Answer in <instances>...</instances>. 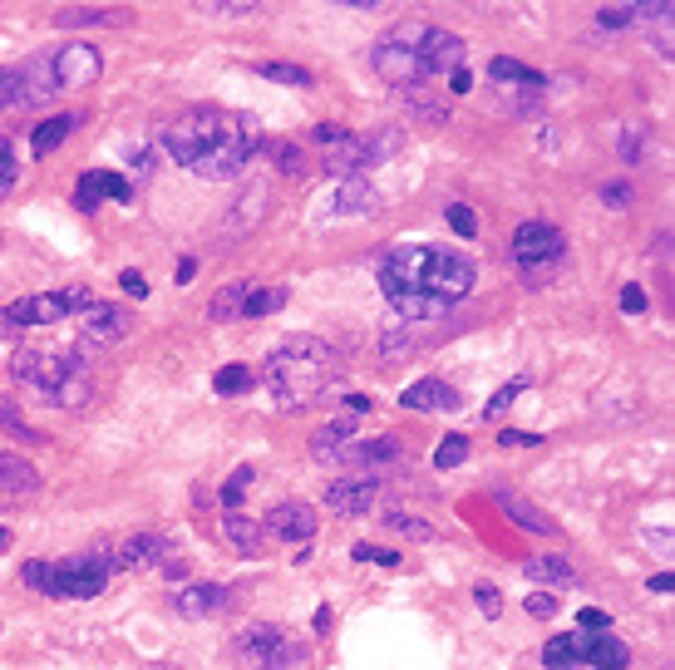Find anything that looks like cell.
Instances as JSON below:
<instances>
[{"instance_id": "6da1fadb", "label": "cell", "mask_w": 675, "mask_h": 670, "mask_svg": "<svg viewBox=\"0 0 675 670\" xmlns=\"http://www.w3.org/2000/svg\"><path fill=\"white\" fill-rule=\"evenodd\" d=\"M375 277H380V291L390 301L395 321H409V326L444 321L478 287L474 261L454 252V247H429V242L390 247L380 257V267H375Z\"/></svg>"}, {"instance_id": "7a4b0ae2", "label": "cell", "mask_w": 675, "mask_h": 670, "mask_svg": "<svg viewBox=\"0 0 675 670\" xmlns=\"http://www.w3.org/2000/svg\"><path fill=\"white\" fill-rule=\"evenodd\" d=\"M267 149L261 129L247 113L198 104L182 109L178 119L163 123V153L178 168H188L192 178H208V183H227V178H242L247 163Z\"/></svg>"}, {"instance_id": "3957f363", "label": "cell", "mask_w": 675, "mask_h": 670, "mask_svg": "<svg viewBox=\"0 0 675 670\" xmlns=\"http://www.w3.org/2000/svg\"><path fill=\"white\" fill-rule=\"evenodd\" d=\"M340 380L336 350L320 336H291L261 360V384L271 390V400L281 410H306L320 394H330V384Z\"/></svg>"}, {"instance_id": "277c9868", "label": "cell", "mask_w": 675, "mask_h": 670, "mask_svg": "<svg viewBox=\"0 0 675 670\" xmlns=\"http://www.w3.org/2000/svg\"><path fill=\"white\" fill-rule=\"evenodd\" d=\"M10 374H16V384L44 394V404H54V410H85V400L95 394L89 360L79 350H16Z\"/></svg>"}, {"instance_id": "5b68a950", "label": "cell", "mask_w": 675, "mask_h": 670, "mask_svg": "<svg viewBox=\"0 0 675 670\" xmlns=\"http://www.w3.org/2000/svg\"><path fill=\"white\" fill-rule=\"evenodd\" d=\"M508 257H513V271L523 277V287H553L557 277L567 271V237L557 232L553 222H518L508 242Z\"/></svg>"}, {"instance_id": "8992f818", "label": "cell", "mask_w": 675, "mask_h": 670, "mask_svg": "<svg viewBox=\"0 0 675 670\" xmlns=\"http://www.w3.org/2000/svg\"><path fill=\"white\" fill-rule=\"evenodd\" d=\"M109 577H113V548H85L75 558L44 562L40 592L54 601H95L109 587Z\"/></svg>"}, {"instance_id": "52a82bcc", "label": "cell", "mask_w": 675, "mask_h": 670, "mask_svg": "<svg viewBox=\"0 0 675 670\" xmlns=\"http://www.w3.org/2000/svg\"><path fill=\"white\" fill-rule=\"evenodd\" d=\"M425 20H399V26H390L380 40H375L370 50V64L375 74L385 79V84H395L399 94L405 89H425L429 74H425V60H419V40H425Z\"/></svg>"}, {"instance_id": "ba28073f", "label": "cell", "mask_w": 675, "mask_h": 670, "mask_svg": "<svg viewBox=\"0 0 675 670\" xmlns=\"http://www.w3.org/2000/svg\"><path fill=\"white\" fill-rule=\"evenodd\" d=\"M306 656H311V646L277 621H257V627L237 631V661L247 670H301Z\"/></svg>"}, {"instance_id": "9c48e42d", "label": "cell", "mask_w": 675, "mask_h": 670, "mask_svg": "<svg viewBox=\"0 0 675 670\" xmlns=\"http://www.w3.org/2000/svg\"><path fill=\"white\" fill-rule=\"evenodd\" d=\"M399 143H405V133H399V129L340 133V139L326 149V173L336 178V183H346V178H365L375 163H385V158H390Z\"/></svg>"}, {"instance_id": "30bf717a", "label": "cell", "mask_w": 675, "mask_h": 670, "mask_svg": "<svg viewBox=\"0 0 675 670\" xmlns=\"http://www.w3.org/2000/svg\"><path fill=\"white\" fill-rule=\"evenodd\" d=\"M95 301L85 287H70V291H40V297H20L6 306V321L16 326V331H26V326H60L79 316L85 306Z\"/></svg>"}, {"instance_id": "8fae6325", "label": "cell", "mask_w": 675, "mask_h": 670, "mask_svg": "<svg viewBox=\"0 0 675 670\" xmlns=\"http://www.w3.org/2000/svg\"><path fill=\"white\" fill-rule=\"evenodd\" d=\"M133 331V321H129V311L123 306H113V301H89L85 311H79V356L85 350H109V346H119L123 336Z\"/></svg>"}, {"instance_id": "7c38bea8", "label": "cell", "mask_w": 675, "mask_h": 670, "mask_svg": "<svg viewBox=\"0 0 675 670\" xmlns=\"http://www.w3.org/2000/svg\"><path fill=\"white\" fill-rule=\"evenodd\" d=\"M50 70H54V84H60V89L99 84V74H105V50L89 44V40L60 44V50H50Z\"/></svg>"}, {"instance_id": "4fadbf2b", "label": "cell", "mask_w": 675, "mask_h": 670, "mask_svg": "<svg viewBox=\"0 0 675 670\" xmlns=\"http://www.w3.org/2000/svg\"><path fill=\"white\" fill-rule=\"evenodd\" d=\"M488 79L508 94V109L513 113H528L537 99H543V89H547V79L528 70V64H518V60H508V54H498V60H488Z\"/></svg>"}, {"instance_id": "5bb4252c", "label": "cell", "mask_w": 675, "mask_h": 670, "mask_svg": "<svg viewBox=\"0 0 675 670\" xmlns=\"http://www.w3.org/2000/svg\"><path fill=\"white\" fill-rule=\"evenodd\" d=\"M340 469H360V473H375L380 479L385 469L405 463V439L399 434H380V439H350L346 453H340Z\"/></svg>"}, {"instance_id": "9a60e30c", "label": "cell", "mask_w": 675, "mask_h": 670, "mask_svg": "<svg viewBox=\"0 0 675 670\" xmlns=\"http://www.w3.org/2000/svg\"><path fill=\"white\" fill-rule=\"evenodd\" d=\"M316 522L320 518H316L311 503H301V498H286V503H277L267 518H261V528H267V538L291 542V548L301 542V548H306V542L316 538Z\"/></svg>"}, {"instance_id": "2e32d148", "label": "cell", "mask_w": 675, "mask_h": 670, "mask_svg": "<svg viewBox=\"0 0 675 670\" xmlns=\"http://www.w3.org/2000/svg\"><path fill=\"white\" fill-rule=\"evenodd\" d=\"M385 493V479L375 473H356V479H336L326 488V508H336L340 518H365Z\"/></svg>"}, {"instance_id": "e0dca14e", "label": "cell", "mask_w": 675, "mask_h": 670, "mask_svg": "<svg viewBox=\"0 0 675 670\" xmlns=\"http://www.w3.org/2000/svg\"><path fill=\"white\" fill-rule=\"evenodd\" d=\"M173 552L178 548L168 538H158V532H133L129 542L113 548V572H158Z\"/></svg>"}, {"instance_id": "ac0fdd59", "label": "cell", "mask_w": 675, "mask_h": 670, "mask_svg": "<svg viewBox=\"0 0 675 670\" xmlns=\"http://www.w3.org/2000/svg\"><path fill=\"white\" fill-rule=\"evenodd\" d=\"M419 60H425V74H444L449 79L454 70H464V60H468V44L454 36V30H439V26H429L425 30V40H419Z\"/></svg>"}, {"instance_id": "d6986e66", "label": "cell", "mask_w": 675, "mask_h": 670, "mask_svg": "<svg viewBox=\"0 0 675 670\" xmlns=\"http://www.w3.org/2000/svg\"><path fill=\"white\" fill-rule=\"evenodd\" d=\"M267 208H271V183H267V178H247L242 192L232 198V208H227L222 227H227L232 237H247L251 227L267 218Z\"/></svg>"}, {"instance_id": "ffe728a7", "label": "cell", "mask_w": 675, "mask_h": 670, "mask_svg": "<svg viewBox=\"0 0 675 670\" xmlns=\"http://www.w3.org/2000/svg\"><path fill=\"white\" fill-rule=\"evenodd\" d=\"M227 607H232V592L217 582H188L173 592V611L182 621H212V617H222Z\"/></svg>"}, {"instance_id": "44dd1931", "label": "cell", "mask_w": 675, "mask_h": 670, "mask_svg": "<svg viewBox=\"0 0 675 670\" xmlns=\"http://www.w3.org/2000/svg\"><path fill=\"white\" fill-rule=\"evenodd\" d=\"M399 404L405 410H415V414H454L464 404V394L454 390V384H444V380H415V384H405V394H399Z\"/></svg>"}, {"instance_id": "7402d4cb", "label": "cell", "mask_w": 675, "mask_h": 670, "mask_svg": "<svg viewBox=\"0 0 675 670\" xmlns=\"http://www.w3.org/2000/svg\"><path fill=\"white\" fill-rule=\"evenodd\" d=\"M30 493H40V469L20 453H0V508H16Z\"/></svg>"}, {"instance_id": "603a6c76", "label": "cell", "mask_w": 675, "mask_h": 670, "mask_svg": "<svg viewBox=\"0 0 675 670\" xmlns=\"http://www.w3.org/2000/svg\"><path fill=\"white\" fill-rule=\"evenodd\" d=\"M99 198H113V202H133V188H129V178H119V173H105V168H95V173H85V178H79V188H75V208H79V212H95V208H99Z\"/></svg>"}, {"instance_id": "cb8c5ba5", "label": "cell", "mask_w": 675, "mask_h": 670, "mask_svg": "<svg viewBox=\"0 0 675 670\" xmlns=\"http://www.w3.org/2000/svg\"><path fill=\"white\" fill-rule=\"evenodd\" d=\"M365 212H380V188H375L370 178H346V183H336L330 218H365Z\"/></svg>"}, {"instance_id": "d4e9b609", "label": "cell", "mask_w": 675, "mask_h": 670, "mask_svg": "<svg viewBox=\"0 0 675 670\" xmlns=\"http://www.w3.org/2000/svg\"><path fill=\"white\" fill-rule=\"evenodd\" d=\"M494 503H498V508H503V513H508L513 522H518L523 532H537V538H553V532H557V522L547 518L543 508H533L528 498H518V493H513V488H494Z\"/></svg>"}, {"instance_id": "484cf974", "label": "cell", "mask_w": 675, "mask_h": 670, "mask_svg": "<svg viewBox=\"0 0 675 670\" xmlns=\"http://www.w3.org/2000/svg\"><path fill=\"white\" fill-rule=\"evenodd\" d=\"M582 666H592V670H626V666H632V651H626V641L616 631H587V656H582Z\"/></svg>"}, {"instance_id": "4316f807", "label": "cell", "mask_w": 675, "mask_h": 670, "mask_svg": "<svg viewBox=\"0 0 675 670\" xmlns=\"http://www.w3.org/2000/svg\"><path fill=\"white\" fill-rule=\"evenodd\" d=\"M222 532L242 558H261V548H267V528H261V518L242 513V508H232V513L222 518Z\"/></svg>"}, {"instance_id": "83f0119b", "label": "cell", "mask_w": 675, "mask_h": 670, "mask_svg": "<svg viewBox=\"0 0 675 670\" xmlns=\"http://www.w3.org/2000/svg\"><path fill=\"white\" fill-rule=\"evenodd\" d=\"M54 26H60V30H79V26L123 30V26H133V16H129V10H105V6H75V10H60Z\"/></svg>"}, {"instance_id": "f1b7e54d", "label": "cell", "mask_w": 675, "mask_h": 670, "mask_svg": "<svg viewBox=\"0 0 675 670\" xmlns=\"http://www.w3.org/2000/svg\"><path fill=\"white\" fill-rule=\"evenodd\" d=\"M350 439H356V424H350V419H336V424H320L316 434H311V453H316V463H330V469H336V459L346 453Z\"/></svg>"}, {"instance_id": "f546056e", "label": "cell", "mask_w": 675, "mask_h": 670, "mask_svg": "<svg viewBox=\"0 0 675 670\" xmlns=\"http://www.w3.org/2000/svg\"><path fill=\"white\" fill-rule=\"evenodd\" d=\"M582 656H587V631L553 636V641L543 646V666H553V670H577Z\"/></svg>"}, {"instance_id": "4dcf8cb0", "label": "cell", "mask_w": 675, "mask_h": 670, "mask_svg": "<svg viewBox=\"0 0 675 670\" xmlns=\"http://www.w3.org/2000/svg\"><path fill=\"white\" fill-rule=\"evenodd\" d=\"M75 123H79V113H60V119L36 123V133H30V153H36V158L54 153V149H60V143L75 133Z\"/></svg>"}, {"instance_id": "1f68e13d", "label": "cell", "mask_w": 675, "mask_h": 670, "mask_svg": "<svg viewBox=\"0 0 675 670\" xmlns=\"http://www.w3.org/2000/svg\"><path fill=\"white\" fill-rule=\"evenodd\" d=\"M523 577L528 582H577V567L563 552H543V558H528L523 562Z\"/></svg>"}, {"instance_id": "d6a6232c", "label": "cell", "mask_w": 675, "mask_h": 670, "mask_svg": "<svg viewBox=\"0 0 675 670\" xmlns=\"http://www.w3.org/2000/svg\"><path fill=\"white\" fill-rule=\"evenodd\" d=\"M0 429H6L10 439H20V444H50V439H44L40 429L26 419L20 400H10V394H0Z\"/></svg>"}, {"instance_id": "836d02e7", "label": "cell", "mask_w": 675, "mask_h": 670, "mask_svg": "<svg viewBox=\"0 0 675 670\" xmlns=\"http://www.w3.org/2000/svg\"><path fill=\"white\" fill-rule=\"evenodd\" d=\"M251 287H257V281H227V287L208 301V316H212L217 326H222V321H242V301H247Z\"/></svg>"}, {"instance_id": "e575fe53", "label": "cell", "mask_w": 675, "mask_h": 670, "mask_svg": "<svg viewBox=\"0 0 675 670\" xmlns=\"http://www.w3.org/2000/svg\"><path fill=\"white\" fill-rule=\"evenodd\" d=\"M616 153H622V163H641V158L651 153V129L646 123H622V129H616Z\"/></svg>"}, {"instance_id": "d590c367", "label": "cell", "mask_w": 675, "mask_h": 670, "mask_svg": "<svg viewBox=\"0 0 675 670\" xmlns=\"http://www.w3.org/2000/svg\"><path fill=\"white\" fill-rule=\"evenodd\" d=\"M286 301H291V297H286V287H251L247 301H242V321H261V316L281 311Z\"/></svg>"}, {"instance_id": "8d00e7d4", "label": "cell", "mask_w": 675, "mask_h": 670, "mask_svg": "<svg viewBox=\"0 0 675 670\" xmlns=\"http://www.w3.org/2000/svg\"><path fill=\"white\" fill-rule=\"evenodd\" d=\"M399 99H405V113H409V119H425V123H434V129H439V123H449V113H444V104H434L425 89H405Z\"/></svg>"}, {"instance_id": "74e56055", "label": "cell", "mask_w": 675, "mask_h": 670, "mask_svg": "<svg viewBox=\"0 0 675 670\" xmlns=\"http://www.w3.org/2000/svg\"><path fill=\"white\" fill-rule=\"evenodd\" d=\"M261 79H271V84H291V89H311V70L286 64V60H267L261 64Z\"/></svg>"}, {"instance_id": "f35d334b", "label": "cell", "mask_w": 675, "mask_h": 670, "mask_svg": "<svg viewBox=\"0 0 675 670\" xmlns=\"http://www.w3.org/2000/svg\"><path fill=\"white\" fill-rule=\"evenodd\" d=\"M251 479H257V469H251V463H242V469H237L232 479H227L222 488H217V503H222L227 513H232V508L242 503V493H247V488H251Z\"/></svg>"}, {"instance_id": "ab89813d", "label": "cell", "mask_w": 675, "mask_h": 670, "mask_svg": "<svg viewBox=\"0 0 675 670\" xmlns=\"http://www.w3.org/2000/svg\"><path fill=\"white\" fill-rule=\"evenodd\" d=\"M271 153H277V173H281V178H301V173H306V153H301V143L281 139V143H271Z\"/></svg>"}, {"instance_id": "60d3db41", "label": "cell", "mask_w": 675, "mask_h": 670, "mask_svg": "<svg viewBox=\"0 0 675 670\" xmlns=\"http://www.w3.org/2000/svg\"><path fill=\"white\" fill-rule=\"evenodd\" d=\"M385 528L399 532V538H415V542H429V538H434V528H429L425 518H415V513H399V508H395L390 518H385Z\"/></svg>"}, {"instance_id": "b9f144b4", "label": "cell", "mask_w": 675, "mask_h": 670, "mask_svg": "<svg viewBox=\"0 0 675 670\" xmlns=\"http://www.w3.org/2000/svg\"><path fill=\"white\" fill-rule=\"evenodd\" d=\"M468 459V439L464 434H444L439 449H434V469H459Z\"/></svg>"}, {"instance_id": "7bdbcfd3", "label": "cell", "mask_w": 675, "mask_h": 670, "mask_svg": "<svg viewBox=\"0 0 675 670\" xmlns=\"http://www.w3.org/2000/svg\"><path fill=\"white\" fill-rule=\"evenodd\" d=\"M20 183V158H16V143L0 139V202L10 198V188Z\"/></svg>"}, {"instance_id": "ee69618b", "label": "cell", "mask_w": 675, "mask_h": 670, "mask_svg": "<svg viewBox=\"0 0 675 670\" xmlns=\"http://www.w3.org/2000/svg\"><path fill=\"white\" fill-rule=\"evenodd\" d=\"M251 380H257V374H251L247 366H227V370L212 374V390H217V394H242Z\"/></svg>"}, {"instance_id": "f6af8a7d", "label": "cell", "mask_w": 675, "mask_h": 670, "mask_svg": "<svg viewBox=\"0 0 675 670\" xmlns=\"http://www.w3.org/2000/svg\"><path fill=\"white\" fill-rule=\"evenodd\" d=\"M597 26H602V30H626V26H636V0H632V6H606V10H597Z\"/></svg>"}, {"instance_id": "bcb514c9", "label": "cell", "mask_w": 675, "mask_h": 670, "mask_svg": "<svg viewBox=\"0 0 675 670\" xmlns=\"http://www.w3.org/2000/svg\"><path fill=\"white\" fill-rule=\"evenodd\" d=\"M444 218H449V227L459 237H474L478 232V218H474V208H468V202H449V208H444Z\"/></svg>"}, {"instance_id": "7dc6e473", "label": "cell", "mask_w": 675, "mask_h": 670, "mask_svg": "<svg viewBox=\"0 0 675 670\" xmlns=\"http://www.w3.org/2000/svg\"><path fill=\"white\" fill-rule=\"evenodd\" d=\"M523 390H528V380H513V384H503V390L494 394V400H488V404H484V419H494V414H503V410H508V404H513V400H518V394H523Z\"/></svg>"}, {"instance_id": "c3c4849f", "label": "cell", "mask_w": 675, "mask_h": 670, "mask_svg": "<svg viewBox=\"0 0 675 670\" xmlns=\"http://www.w3.org/2000/svg\"><path fill=\"white\" fill-rule=\"evenodd\" d=\"M356 562H380V567H399V552L375 548V542H356Z\"/></svg>"}, {"instance_id": "681fc988", "label": "cell", "mask_w": 675, "mask_h": 670, "mask_svg": "<svg viewBox=\"0 0 675 670\" xmlns=\"http://www.w3.org/2000/svg\"><path fill=\"white\" fill-rule=\"evenodd\" d=\"M523 607H528V617H537V621H553L557 617V597L553 592H533Z\"/></svg>"}, {"instance_id": "f907efd6", "label": "cell", "mask_w": 675, "mask_h": 670, "mask_svg": "<svg viewBox=\"0 0 675 670\" xmlns=\"http://www.w3.org/2000/svg\"><path fill=\"white\" fill-rule=\"evenodd\" d=\"M474 601H478V611H484V617H498V611H503V592H498V587H488V582L474 587Z\"/></svg>"}, {"instance_id": "816d5d0a", "label": "cell", "mask_w": 675, "mask_h": 670, "mask_svg": "<svg viewBox=\"0 0 675 670\" xmlns=\"http://www.w3.org/2000/svg\"><path fill=\"white\" fill-rule=\"evenodd\" d=\"M498 444H503V449H537V444H543V434H523V429H503V434H498Z\"/></svg>"}, {"instance_id": "f5cc1de1", "label": "cell", "mask_w": 675, "mask_h": 670, "mask_svg": "<svg viewBox=\"0 0 675 670\" xmlns=\"http://www.w3.org/2000/svg\"><path fill=\"white\" fill-rule=\"evenodd\" d=\"M208 16H257V6L251 0H217V6H202Z\"/></svg>"}, {"instance_id": "db71d44e", "label": "cell", "mask_w": 675, "mask_h": 670, "mask_svg": "<svg viewBox=\"0 0 675 670\" xmlns=\"http://www.w3.org/2000/svg\"><path fill=\"white\" fill-rule=\"evenodd\" d=\"M577 631H612V617L597 607H587V611H577Z\"/></svg>"}, {"instance_id": "11a10c76", "label": "cell", "mask_w": 675, "mask_h": 670, "mask_svg": "<svg viewBox=\"0 0 675 670\" xmlns=\"http://www.w3.org/2000/svg\"><path fill=\"white\" fill-rule=\"evenodd\" d=\"M602 202H606V208H616V212L632 208V188H626V183H606L602 188Z\"/></svg>"}, {"instance_id": "9f6ffc18", "label": "cell", "mask_w": 675, "mask_h": 670, "mask_svg": "<svg viewBox=\"0 0 675 670\" xmlns=\"http://www.w3.org/2000/svg\"><path fill=\"white\" fill-rule=\"evenodd\" d=\"M119 287L129 291V297H139V301L148 297V281H143V271H133V267H129V271H119Z\"/></svg>"}, {"instance_id": "6f0895ef", "label": "cell", "mask_w": 675, "mask_h": 670, "mask_svg": "<svg viewBox=\"0 0 675 670\" xmlns=\"http://www.w3.org/2000/svg\"><path fill=\"white\" fill-rule=\"evenodd\" d=\"M622 311H626V316H641V311H646V291H641V287H622Z\"/></svg>"}, {"instance_id": "680465c9", "label": "cell", "mask_w": 675, "mask_h": 670, "mask_svg": "<svg viewBox=\"0 0 675 670\" xmlns=\"http://www.w3.org/2000/svg\"><path fill=\"white\" fill-rule=\"evenodd\" d=\"M340 133H346V129H340V123H316V139L326 143V149H330V143L340 139Z\"/></svg>"}, {"instance_id": "91938a15", "label": "cell", "mask_w": 675, "mask_h": 670, "mask_svg": "<svg viewBox=\"0 0 675 670\" xmlns=\"http://www.w3.org/2000/svg\"><path fill=\"white\" fill-rule=\"evenodd\" d=\"M449 89H454V94H468V89H474V79H468V70H454V74H449Z\"/></svg>"}, {"instance_id": "94428289", "label": "cell", "mask_w": 675, "mask_h": 670, "mask_svg": "<svg viewBox=\"0 0 675 670\" xmlns=\"http://www.w3.org/2000/svg\"><path fill=\"white\" fill-rule=\"evenodd\" d=\"M671 587H675V577H671V572H656V577H651V592H661V597H666Z\"/></svg>"}, {"instance_id": "6125c7cd", "label": "cell", "mask_w": 675, "mask_h": 670, "mask_svg": "<svg viewBox=\"0 0 675 670\" xmlns=\"http://www.w3.org/2000/svg\"><path fill=\"white\" fill-rule=\"evenodd\" d=\"M192 271H198V261L182 257V261H178V281H192Z\"/></svg>"}, {"instance_id": "be15d7a7", "label": "cell", "mask_w": 675, "mask_h": 670, "mask_svg": "<svg viewBox=\"0 0 675 670\" xmlns=\"http://www.w3.org/2000/svg\"><path fill=\"white\" fill-rule=\"evenodd\" d=\"M10 336H20V331H16V326H10V321H6V306H0V340H10Z\"/></svg>"}, {"instance_id": "e7e4bbea", "label": "cell", "mask_w": 675, "mask_h": 670, "mask_svg": "<svg viewBox=\"0 0 675 670\" xmlns=\"http://www.w3.org/2000/svg\"><path fill=\"white\" fill-rule=\"evenodd\" d=\"M0 548H10V532L6 528H0Z\"/></svg>"}]
</instances>
